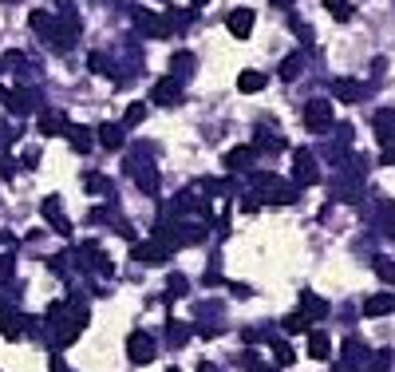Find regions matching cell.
Listing matches in <instances>:
<instances>
[{
	"label": "cell",
	"mask_w": 395,
	"mask_h": 372,
	"mask_svg": "<svg viewBox=\"0 0 395 372\" xmlns=\"http://www.w3.org/2000/svg\"><path fill=\"white\" fill-rule=\"evenodd\" d=\"M76 313H67V305H52L47 309V321H52V344L56 349H67L71 340L83 333V325H87V313L79 309V301H71Z\"/></svg>",
	"instance_id": "6da1fadb"
},
{
	"label": "cell",
	"mask_w": 395,
	"mask_h": 372,
	"mask_svg": "<svg viewBox=\"0 0 395 372\" xmlns=\"http://www.w3.org/2000/svg\"><path fill=\"white\" fill-rule=\"evenodd\" d=\"M253 190L261 195L257 202H281V206L297 202V186L281 182V178L273 175V171H253Z\"/></svg>",
	"instance_id": "7a4b0ae2"
},
{
	"label": "cell",
	"mask_w": 395,
	"mask_h": 372,
	"mask_svg": "<svg viewBox=\"0 0 395 372\" xmlns=\"http://www.w3.org/2000/svg\"><path fill=\"white\" fill-rule=\"evenodd\" d=\"M126 356H131V364H150L158 356V344L150 333H142V329H135L131 337H126Z\"/></svg>",
	"instance_id": "3957f363"
},
{
	"label": "cell",
	"mask_w": 395,
	"mask_h": 372,
	"mask_svg": "<svg viewBox=\"0 0 395 372\" xmlns=\"http://www.w3.org/2000/svg\"><path fill=\"white\" fill-rule=\"evenodd\" d=\"M304 127L316 131V135H324L332 127V103L328 99H308L304 103Z\"/></svg>",
	"instance_id": "277c9868"
},
{
	"label": "cell",
	"mask_w": 395,
	"mask_h": 372,
	"mask_svg": "<svg viewBox=\"0 0 395 372\" xmlns=\"http://www.w3.org/2000/svg\"><path fill=\"white\" fill-rule=\"evenodd\" d=\"M293 178H297V186H313L316 178H320L316 155H308L304 146H300V151H293Z\"/></svg>",
	"instance_id": "5b68a950"
},
{
	"label": "cell",
	"mask_w": 395,
	"mask_h": 372,
	"mask_svg": "<svg viewBox=\"0 0 395 372\" xmlns=\"http://www.w3.org/2000/svg\"><path fill=\"white\" fill-rule=\"evenodd\" d=\"M150 99H155L158 107H174V103H182V80H174V76L158 80L155 87H150Z\"/></svg>",
	"instance_id": "8992f818"
},
{
	"label": "cell",
	"mask_w": 395,
	"mask_h": 372,
	"mask_svg": "<svg viewBox=\"0 0 395 372\" xmlns=\"http://www.w3.org/2000/svg\"><path fill=\"white\" fill-rule=\"evenodd\" d=\"M0 333H4L8 340H16L20 333H24V317H20V313H16L4 297H0Z\"/></svg>",
	"instance_id": "52a82bcc"
},
{
	"label": "cell",
	"mask_w": 395,
	"mask_h": 372,
	"mask_svg": "<svg viewBox=\"0 0 395 372\" xmlns=\"http://www.w3.org/2000/svg\"><path fill=\"white\" fill-rule=\"evenodd\" d=\"M253 24H257V17H253L249 8H234V12H229V20H225L229 36H237V40H245V36L253 32Z\"/></svg>",
	"instance_id": "ba28073f"
},
{
	"label": "cell",
	"mask_w": 395,
	"mask_h": 372,
	"mask_svg": "<svg viewBox=\"0 0 395 372\" xmlns=\"http://www.w3.org/2000/svg\"><path fill=\"white\" fill-rule=\"evenodd\" d=\"M131 258H135V261H142V265H162V261L170 258V254H166V250H162L158 242H135Z\"/></svg>",
	"instance_id": "9c48e42d"
},
{
	"label": "cell",
	"mask_w": 395,
	"mask_h": 372,
	"mask_svg": "<svg viewBox=\"0 0 395 372\" xmlns=\"http://www.w3.org/2000/svg\"><path fill=\"white\" fill-rule=\"evenodd\" d=\"M36 91H24V87H20V91H8V99H4V107H8V111L12 115H28V111H36Z\"/></svg>",
	"instance_id": "30bf717a"
},
{
	"label": "cell",
	"mask_w": 395,
	"mask_h": 372,
	"mask_svg": "<svg viewBox=\"0 0 395 372\" xmlns=\"http://www.w3.org/2000/svg\"><path fill=\"white\" fill-rule=\"evenodd\" d=\"M126 171L135 175L139 190H146V195H155V190H158V171H155V166H142V162H126Z\"/></svg>",
	"instance_id": "8fae6325"
},
{
	"label": "cell",
	"mask_w": 395,
	"mask_h": 372,
	"mask_svg": "<svg viewBox=\"0 0 395 372\" xmlns=\"http://www.w3.org/2000/svg\"><path fill=\"white\" fill-rule=\"evenodd\" d=\"M300 313H304L308 321H324V317H328V301L316 297V293H300Z\"/></svg>",
	"instance_id": "7c38bea8"
},
{
	"label": "cell",
	"mask_w": 395,
	"mask_h": 372,
	"mask_svg": "<svg viewBox=\"0 0 395 372\" xmlns=\"http://www.w3.org/2000/svg\"><path fill=\"white\" fill-rule=\"evenodd\" d=\"M40 214H44L52 226L60 230V234H71V222L63 218V206H60V198H44V206H40Z\"/></svg>",
	"instance_id": "4fadbf2b"
},
{
	"label": "cell",
	"mask_w": 395,
	"mask_h": 372,
	"mask_svg": "<svg viewBox=\"0 0 395 372\" xmlns=\"http://www.w3.org/2000/svg\"><path fill=\"white\" fill-rule=\"evenodd\" d=\"M135 20H139V32H146L150 40H166V36H170V28L158 17H150V12H135Z\"/></svg>",
	"instance_id": "5bb4252c"
},
{
	"label": "cell",
	"mask_w": 395,
	"mask_h": 372,
	"mask_svg": "<svg viewBox=\"0 0 395 372\" xmlns=\"http://www.w3.org/2000/svg\"><path fill=\"white\" fill-rule=\"evenodd\" d=\"M395 309V293H372L368 301H363V313L368 317H383V313H392Z\"/></svg>",
	"instance_id": "9a60e30c"
},
{
	"label": "cell",
	"mask_w": 395,
	"mask_h": 372,
	"mask_svg": "<svg viewBox=\"0 0 395 372\" xmlns=\"http://www.w3.org/2000/svg\"><path fill=\"white\" fill-rule=\"evenodd\" d=\"M123 139H126L123 123H103V127H99V143L107 146V151H119V146H123Z\"/></svg>",
	"instance_id": "2e32d148"
},
{
	"label": "cell",
	"mask_w": 395,
	"mask_h": 372,
	"mask_svg": "<svg viewBox=\"0 0 395 372\" xmlns=\"http://www.w3.org/2000/svg\"><path fill=\"white\" fill-rule=\"evenodd\" d=\"M253 159H257V151H253V146H234V151L225 155V166H229V171H249Z\"/></svg>",
	"instance_id": "e0dca14e"
},
{
	"label": "cell",
	"mask_w": 395,
	"mask_h": 372,
	"mask_svg": "<svg viewBox=\"0 0 395 372\" xmlns=\"http://www.w3.org/2000/svg\"><path fill=\"white\" fill-rule=\"evenodd\" d=\"M332 87H336V96L344 99V103H360V99L368 96V87H363V83H356V80H336Z\"/></svg>",
	"instance_id": "ac0fdd59"
},
{
	"label": "cell",
	"mask_w": 395,
	"mask_h": 372,
	"mask_svg": "<svg viewBox=\"0 0 395 372\" xmlns=\"http://www.w3.org/2000/svg\"><path fill=\"white\" fill-rule=\"evenodd\" d=\"M328 353H332V337H328V333H320V329L308 333V356H313V360H328Z\"/></svg>",
	"instance_id": "d6986e66"
},
{
	"label": "cell",
	"mask_w": 395,
	"mask_h": 372,
	"mask_svg": "<svg viewBox=\"0 0 395 372\" xmlns=\"http://www.w3.org/2000/svg\"><path fill=\"white\" fill-rule=\"evenodd\" d=\"M63 135H67V143H71V151H79V155H87V151H91V131L87 127H71V123H67V131H63Z\"/></svg>",
	"instance_id": "ffe728a7"
},
{
	"label": "cell",
	"mask_w": 395,
	"mask_h": 372,
	"mask_svg": "<svg viewBox=\"0 0 395 372\" xmlns=\"http://www.w3.org/2000/svg\"><path fill=\"white\" fill-rule=\"evenodd\" d=\"M376 135H379V143H392L395 139V111H376Z\"/></svg>",
	"instance_id": "44dd1931"
},
{
	"label": "cell",
	"mask_w": 395,
	"mask_h": 372,
	"mask_svg": "<svg viewBox=\"0 0 395 372\" xmlns=\"http://www.w3.org/2000/svg\"><path fill=\"white\" fill-rule=\"evenodd\" d=\"M63 131H67L63 111H44L40 115V135H63Z\"/></svg>",
	"instance_id": "7402d4cb"
},
{
	"label": "cell",
	"mask_w": 395,
	"mask_h": 372,
	"mask_svg": "<svg viewBox=\"0 0 395 372\" xmlns=\"http://www.w3.org/2000/svg\"><path fill=\"white\" fill-rule=\"evenodd\" d=\"M174 234H178V245H198V242L205 238V226H194V222H186V230L178 226Z\"/></svg>",
	"instance_id": "603a6c76"
},
{
	"label": "cell",
	"mask_w": 395,
	"mask_h": 372,
	"mask_svg": "<svg viewBox=\"0 0 395 372\" xmlns=\"http://www.w3.org/2000/svg\"><path fill=\"white\" fill-rule=\"evenodd\" d=\"M190 333H194L190 325H182V321H170V329H166V340H170V349H182V344L190 340Z\"/></svg>",
	"instance_id": "cb8c5ba5"
},
{
	"label": "cell",
	"mask_w": 395,
	"mask_h": 372,
	"mask_svg": "<svg viewBox=\"0 0 395 372\" xmlns=\"http://www.w3.org/2000/svg\"><path fill=\"white\" fill-rule=\"evenodd\" d=\"M300 64H304V56H300V52L284 56V60H281V80H289V83H293V80L300 76Z\"/></svg>",
	"instance_id": "d4e9b609"
},
{
	"label": "cell",
	"mask_w": 395,
	"mask_h": 372,
	"mask_svg": "<svg viewBox=\"0 0 395 372\" xmlns=\"http://www.w3.org/2000/svg\"><path fill=\"white\" fill-rule=\"evenodd\" d=\"M372 270H376L379 281H387V285L395 281V261L392 258H383V254H379V258H372Z\"/></svg>",
	"instance_id": "484cf974"
},
{
	"label": "cell",
	"mask_w": 395,
	"mask_h": 372,
	"mask_svg": "<svg viewBox=\"0 0 395 372\" xmlns=\"http://www.w3.org/2000/svg\"><path fill=\"white\" fill-rule=\"evenodd\" d=\"M170 67H174V80H186L190 72H194V56H190V52H178L170 60Z\"/></svg>",
	"instance_id": "4316f807"
},
{
	"label": "cell",
	"mask_w": 395,
	"mask_h": 372,
	"mask_svg": "<svg viewBox=\"0 0 395 372\" xmlns=\"http://www.w3.org/2000/svg\"><path fill=\"white\" fill-rule=\"evenodd\" d=\"M269 349H273V356H277V364H281V369H289V364L297 360L293 344H284V340H277V337H273V344H269Z\"/></svg>",
	"instance_id": "83f0119b"
},
{
	"label": "cell",
	"mask_w": 395,
	"mask_h": 372,
	"mask_svg": "<svg viewBox=\"0 0 395 372\" xmlns=\"http://www.w3.org/2000/svg\"><path fill=\"white\" fill-rule=\"evenodd\" d=\"M237 87H241V91H261V87H265V76H261V72H241V76H237Z\"/></svg>",
	"instance_id": "f1b7e54d"
},
{
	"label": "cell",
	"mask_w": 395,
	"mask_h": 372,
	"mask_svg": "<svg viewBox=\"0 0 395 372\" xmlns=\"http://www.w3.org/2000/svg\"><path fill=\"white\" fill-rule=\"evenodd\" d=\"M324 8H328L332 20H352V4L348 0H324Z\"/></svg>",
	"instance_id": "f546056e"
},
{
	"label": "cell",
	"mask_w": 395,
	"mask_h": 372,
	"mask_svg": "<svg viewBox=\"0 0 395 372\" xmlns=\"http://www.w3.org/2000/svg\"><path fill=\"white\" fill-rule=\"evenodd\" d=\"M142 119H146V103H131L123 115V127H139Z\"/></svg>",
	"instance_id": "4dcf8cb0"
},
{
	"label": "cell",
	"mask_w": 395,
	"mask_h": 372,
	"mask_svg": "<svg viewBox=\"0 0 395 372\" xmlns=\"http://www.w3.org/2000/svg\"><path fill=\"white\" fill-rule=\"evenodd\" d=\"M28 24H32V28H36V32H40V36H44L47 28L56 24V17H52V12H40V8H36V12H32V17H28Z\"/></svg>",
	"instance_id": "1f68e13d"
},
{
	"label": "cell",
	"mask_w": 395,
	"mask_h": 372,
	"mask_svg": "<svg viewBox=\"0 0 395 372\" xmlns=\"http://www.w3.org/2000/svg\"><path fill=\"white\" fill-rule=\"evenodd\" d=\"M284 333H308V317L304 313H289L284 317Z\"/></svg>",
	"instance_id": "d6a6232c"
},
{
	"label": "cell",
	"mask_w": 395,
	"mask_h": 372,
	"mask_svg": "<svg viewBox=\"0 0 395 372\" xmlns=\"http://www.w3.org/2000/svg\"><path fill=\"white\" fill-rule=\"evenodd\" d=\"M387 369H392V353L383 349V353H376L372 360H368V369H363V372H387Z\"/></svg>",
	"instance_id": "836d02e7"
},
{
	"label": "cell",
	"mask_w": 395,
	"mask_h": 372,
	"mask_svg": "<svg viewBox=\"0 0 395 372\" xmlns=\"http://www.w3.org/2000/svg\"><path fill=\"white\" fill-rule=\"evenodd\" d=\"M281 146H284L281 135H257V146H253V151H281Z\"/></svg>",
	"instance_id": "e575fe53"
},
{
	"label": "cell",
	"mask_w": 395,
	"mask_h": 372,
	"mask_svg": "<svg viewBox=\"0 0 395 372\" xmlns=\"http://www.w3.org/2000/svg\"><path fill=\"white\" fill-rule=\"evenodd\" d=\"M344 360H348V364H360V360H363V344H360V340H348V344H344Z\"/></svg>",
	"instance_id": "d590c367"
},
{
	"label": "cell",
	"mask_w": 395,
	"mask_h": 372,
	"mask_svg": "<svg viewBox=\"0 0 395 372\" xmlns=\"http://www.w3.org/2000/svg\"><path fill=\"white\" fill-rule=\"evenodd\" d=\"M87 190H91V195H107L111 182H107L103 175H87Z\"/></svg>",
	"instance_id": "8d00e7d4"
},
{
	"label": "cell",
	"mask_w": 395,
	"mask_h": 372,
	"mask_svg": "<svg viewBox=\"0 0 395 372\" xmlns=\"http://www.w3.org/2000/svg\"><path fill=\"white\" fill-rule=\"evenodd\" d=\"M186 289H190V281H186V277H178V274H174L170 281H166V293H170V297H182Z\"/></svg>",
	"instance_id": "74e56055"
},
{
	"label": "cell",
	"mask_w": 395,
	"mask_h": 372,
	"mask_svg": "<svg viewBox=\"0 0 395 372\" xmlns=\"http://www.w3.org/2000/svg\"><path fill=\"white\" fill-rule=\"evenodd\" d=\"M12 274H16V258L12 254H4V258H0V285H4Z\"/></svg>",
	"instance_id": "f35d334b"
},
{
	"label": "cell",
	"mask_w": 395,
	"mask_h": 372,
	"mask_svg": "<svg viewBox=\"0 0 395 372\" xmlns=\"http://www.w3.org/2000/svg\"><path fill=\"white\" fill-rule=\"evenodd\" d=\"M379 218L387 222V234H395V206L392 202H379Z\"/></svg>",
	"instance_id": "ab89813d"
},
{
	"label": "cell",
	"mask_w": 395,
	"mask_h": 372,
	"mask_svg": "<svg viewBox=\"0 0 395 372\" xmlns=\"http://www.w3.org/2000/svg\"><path fill=\"white\" fill-rule=\"evenodd\" d=\"M20 64H24V52H4V60H0V67H12V72Z\"/></svg>",
	"instance_id": "60d3db41"
},
{
	"label": "cell",
	"mask_w": 395,
	"mask_h": 372,
	"mask_svg": "<svg viewBox=\"0 0 395 372\" xmlns=\"http://www.w3.org/2000/svg\"><path fill=\"white\" fill-rule=\"evenodd\" d=\"M293 28H297V36H300V40H304V44H313V28H304L300 20H293Z\"/></svg>",
	"instance_id": "b9f144b4"
},
{
	"label": "cell",
	"mask_w": 395,
	"mask_h": 372,
	"mask_svg": "<svg viewBox=\"0 0 395 372\" xmlns=\"http://www.w3.org/2000/svg\"><path fill=\"white\" fill-rule=\"evenodd\" d=\"M91 67L99 72V76H111V67H107V60H103V56H91Z\"/></svg>",
	"instance_id": "7bdbcfd3"
},
{
	"label": "cell",
	"mask_w": 395,
	"mask_h": 372,
	"mask_svg": "<svg viewBox=\"0 0 395 372\" xmlns=\"http://www.w3.org/2000/svg\"><path fill=\"white\" fill-rule=\"evenodd\" d=\"M198 333H202V337H218L221 325H218V321H214V325H198Z\"/></svg>",
	"instance_id": "ee69618b"
},
{
	"label": "cell",
	"mask_w": 395,
	"mask_h": 372,
	"mask_svg": "<svg viewBox=\"0 0 395 372\" xmlns=\"http://www.w3.org/2000/svg\"><path fill=\"white\" fill-rule=\"evenodd\" d=\"M8 143H12V131H8V127H0V146H8Z\"/></svg>",
	"instance_id": "f6af8a7d"
},
{
	"label": "cell",
	"mask_w": 395,
	"mask_h": 372,
	"mask_svg": "<svg viewBox=\"0 0 395 372\" xmlns=\"http://www.w3.org/2000/svg\"><path fill=\"white\" fill-rule=\"evenodd\" d=\"M273 4H277V8H293V0H273Z\"/></svg>",
	"instance_id": "bcb514c9"
},
{
	"label": "cell",
	"mask_w": 395,
	"mask_h": 372,
	"mask_svg": "<svg viewBox=\"0 0 395 372\" xmlns=\"http://www.w3.org/2000/svg\"><path fill=\"white\" fill-rule=\"evenodd\" d=\"M194 4H205V0H194Z\"/></svg>",
	"instance_id": "7dc6e473"
},
{
	"label": "cell",
	"mask_w": 395,
	"mask_h": 372,
	"mask_svg": "<svg viewBox=\"0 0 395 372\" xmlns=\"http://www.w3.org/2000/svg\"><path fill=\"white\" fill-rule=\"evenodd\" d=\"M166 372H178V369H166Z\"/></svg>",
	"instance_id": "c3c4849f"
}]
</instances>
